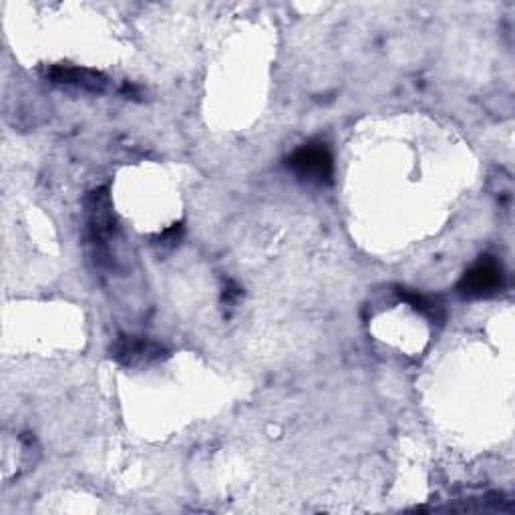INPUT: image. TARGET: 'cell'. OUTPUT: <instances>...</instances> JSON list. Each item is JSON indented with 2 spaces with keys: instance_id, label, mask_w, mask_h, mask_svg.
I'll list each match as a JSON object with an SVG mask.
<instances>
[{
  "instance_id": "5",
  "label": "cell",
  "mask_w": 515,
  "mask_h": 515,
  "mask_svg": "<svg viewBox=\"0 0 515 515\" xmlns=\"http://www.w3.org/2000/svg\"><path fill=\"white\" fill-rule=\"evenodd\" d=\"M47 79L55 85H67L75 89H83L89 93H103L107 87V77L93 69L55 65L47 71Z\"/></svg>"
},
{
  "instance_id": "2",
  "label": "cell",
  "mask_w": 515,
  "mask_h": 515,
  "mask_svg": "<svg viewBox=\"0 0 515 515\" xmlns=\"http://www.w3.org/2000/svg\"><path fill=\"white\" fill-rule=\"evenodd\" d=\"M111 357L123 367H143L165 357V349L143 336H119L111 345Z\"/></svg>"
},
{
  "instance_id": "3",
  "label": "cell",
  "mask_w": 515,
  "mask_h": 515,
  "mask_svg": "<svg viewBox=\"0 0 515 515\" xmlns=\"http://www.w3.org/2000/svg\"><path fill=\"white\" fill-rule=\"evenodd\" d=\"M501 284H503L501 266L495 260L487 258L465 272V276L459 282V292L469 298H485L495 294L501 288Z\"/></svg>"
},
{
  "instance_id": "1",
  "label": "cell",
  "mask_w": 515,
  "mask_h": 515,
  "mask_svg": "<svg viewBox=\"0 0 515 515\" xmlns=\"http://www.w3.org/2000/svg\"><path fill=\"white\" fill-rule=\"evenodd\" d=\"M288 167L302 180L312 184H330L334 176V161L324 143H306L288 157Z\"/></svg>"
},
{
  "instance_id": "6",
  "label": "cell",
  "mask_w": 515,
  "mask_h": 515,
  "mask_svg": "<svg viewBox=\"0 0 515 515\" xmlns=\"http://www.w3.org/2000/svg\"><path fill=\"white\" fill-rule=\"evenodd\" d=\"M401 298L407 300L409 304H413L415 310L427 314L431 320H443V306L431 298V296H425V294H419V292H401Z\"/></svg>"
},
{
  "instance_id": "4",
  "label": "cell",
  "mask_w": 515,
  "mask_h": 515,
  "mask_svg": "<svg viewBox=\"0 0 515 515\" xmlns=\"http://www.w3.org/2000/svg\"><path fill=\"white\" fill-rule=\"evenodd\" d=\"M87 218H89V230L91 238L97 244H105L115 232V216L111 208V198L107 190H95L87 198Z\"/></svg>"
}]
</instances>
